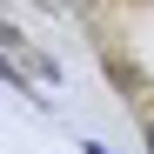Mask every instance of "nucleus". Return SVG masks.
<instances>
[{
    "instance_id": "1",
    "label": "nucleus",
    "mask_w": 154,
    "mask_h": 154,
    "mask_svg": "<svg viewBox=\"0 0 154 154\" xmlns=\"http://www.w3.org/2000/svg\"><path fill=\"white\" fill-rule=\"evenodd\" d=\"M147 154H154V121H147Z\"/></svg>"
}]
</instances>
